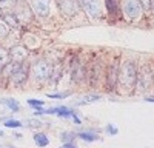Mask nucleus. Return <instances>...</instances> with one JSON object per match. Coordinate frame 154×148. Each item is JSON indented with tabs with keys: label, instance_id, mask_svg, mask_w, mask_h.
I'll return each instance as SVG.
<instances>
[{
	"label": "nucleus",
	"instance_id": "obj_1",
	"mask_svg": "<svg viewBox=\"0 0 154 148\" xmlns=\"http://www.w3.org/2000/svg\"><path fill=\"white\" fill-rule=\"evenodd\" d=\"M137 72L139 66L137 62L134 60H126L119 66V82L123 88H134L137 82Z\"/></svg>",
	"mask_w": 154,
	"mask_h": 148
},
{
	"label": "nucleus",
	"instance_id": "obj_2",
	"mask_svg": "<svg viewBox=\"0 0 154 148\" xmlns=\"http://www.w3.org/2000/svg\"><path fill=\"white\" fill-rule=\"evenodd\" d=\"M51 72H53V65L49 63L48 60L40 59V60H35L34 63L29 68V74L32 76L34 80L37 82H46L51 79Z\"/></svg>",
	"mask_w": 154,
	"mask_h": 148
},
{
	"label": "nucleus",
	"instance_id": "obj_3",
	"mask_svg": "<svg viewBox=\"0 0 154 148\" xmlns=\"http://www.w3.org/2000/svg\"><path fill=\"white\" fill-rule=\"evenodd\" d=\"M88 63L85 60H80L79 57H74L71 60V80L75 83H83L88 80Z\"/></svg>",
	"mask_w": 154,
	"mask_h": 148
},
{
	"label": "nucleus",
	"instance_id": "obj_4",
	"mask_svg": "<svg viewBox=\"0 0 154 148\" xmlns=\"http://www.w3.org/2000/svg\"><path fill=\"white\" fill-rule=\"evenodd\" d=\"M119 60L116 59L112 60L111 63H108V66L105 68V74H103V77H105V86H106V90L109 91H114L116 90V86H117V82H119Z\"/></svg>",
	"mask_w": 154,
	"mask_h": 148
},
{
	"label": "nucleus",
	"instance_id": "obj_5",
	"mask_svg": "<svg viewBox=\"0 0 154 148\" xmlns=\"http://www.w3.org/2000/svg\"><path fill=\"white\" fill-rule=\"evenodd\" d=\"M29 68L31 65H28L26 62H22V63H14V69H12V74L9 76V82L16 86L23 85L28 80L29 76Z\"/></svg>",
	"mask_w": 154,
	"mask_h": 148
},
{
	"label": "nucleus",
	"instance_id": "obj_6",
	"mask_svg": "<svg viewBox=\"0 0 154 148\" xmlns=\"http://www.w3.org/2000/svg\"><path fill=\"white\" fill-rule=\"evenodd\" d=\"M122 12L128 20H139L143 8L139 0H122Z\"/></svg>",
	"mask_w": 154,
	"mask_h": 148
},
{
	"label": "nucleus",
	"instance_id": "obj_7",
	"mask_svg": "<svg viewBox=\"0 0 154 148\" xmlns=\"http://www.w3.org/2000/svg\"><path fill=\"white\" fill-rule=\"evenodd\" d=\"M152 80H154V72H152L151 66L145 63L137 72L136 86H139V91H145L146 88H149V86L152 85Z\"/></svg>",
	"mask_w": 154,
	"mask_h": 148
},
{
	"label": "nucleus",
	"instance_id": "obj_8",
	"mask_svg": "<svg viewBox=\"0 0 154 148\" xmlns=\"http://www.w3.org/2000/svg\"><path fill=\"white\" fill-rule=\"evenodd\" d=\"M51 3L53 0H29V8L32 9L34 16L45 19L51 14Z\"/></svg>",
	"mask_w": 154,
	"mask_h": 148
},
{
	"label": "nucleus",
	"instance_id": "obj_9",
	"mask_svg": "<svg viewBox=\"0 0 154 148\" xmlns=\"http://www.w3.org/2000/svg\"><path fill=\"white\" fill-rule=\"evenodd\" d=\"M80 8L91 19H99L102 16V3H100V0H80Z\"/></svg>",
	"mask_w": 154,
	"mask_h": 148
},
{
	"label": "nucleus",
	"instance_id": "obj_10",
	"mask_svg": "<svg viewBox=\"0 0 154 148\" xmlns=\"http://www.w3.org/2000/svg\"><path fill=\"white\" fill-rule=\"evenodd\" d=\"M100 66H102L100 60H94V63L89 66V69H88V83H89L91 88H96V86L99 85L100 76H103V74H105V69H102Z\"/></svg>",
	"mask_w": 154,
	"mask_h": 148
},
{
	"label": "nucleus",
	"instance_id": "obj_11",
	"mask_svg": "<svg viewBox=\"0 0 154 148\" xmlns=\"http://www.w3.org/2000/svg\"><path fill=\"white\" fill-rule=\"evenodd\" d=\"M9 57H11V62L22 63V62H25V59L28 57V48L25 45H17L14 48H11L9 49Z\"/></svg>",
	"mask_w": 154,
	"mask_h": 148
},
{
	"label": "nucleus",
	"instance_id": "obj_12",
	"mask_svg": "<svg viewBox=\"0 0 154 148\" xmlns=\"http://www.w3.org/2000/svg\"><path fill=\"white\" fill-rule=\"evenodd\" d=\"M122 0H103V3L106 6V12L109 19H117L122 12V5H120Z\"/></svg>",
	"mask_w": 154,
	"mask_h": 148
},
{
	"label": "nucleus",
	"instance_id": "obj_13",
	"mask_svg": "<svg viewBox=\"0 0 154 148\" xmlns=\"http://www.w3.org/2000/svg\"><path fill=\"white\" fill-rule=\"evenodd\" d=\"M74 113H75L74 109H71L68 106H63V105L62 106H54V108H48L45 111V114H57L59 117H65V119L71 117Z\"/></svg>",
	"mask_w": 154,
	"mask_h": 148
},
{
	"label": "nucleus",
	"instance_id": "obj_14",
	"mask_svg": "<svg viewBox=\"0 0 154 148\" xmlns=\"http://www.w3.org/2000/svg\"><path fill=\"white\" fill-rule=\"evenodd\" d=\"M2 20L9 26V29H17L20 26V22L17 19V16L14 14L12 11H8V12H3V16H2Z\"/></svg>",
	"mask_w": 154,
	"mask_h": 148
},
{
	"label": "nucleus",
	"instance_id": "obj_15",
	"mask_svg": "<svg viewBox=\"0 0 154 148\" xmlns=\"http://www.w3.org/2000/svg\"><path fill=\"white\" fill-rule=\"evenodd\" d=\"M0 103L5 105L9 111H12V113H19V109H20V103L16 100V99H12V97H3V99H0Z\"/></svg>",
	"mask_w": 154,
	"mask_h": 148
},
{
	"label": "nucleus",
	"instance_id": "obj_16",
	"mask_svg": "<svg viewBox=\"0 0 154 148\" xmlns=\"http://www.w3.org/2000/svg\"><path fill=\"white\" fill-rule=\"evenodd\" d=\"M82 140L85 142H94V140H99V133L94 131V130H86V131H82L77 134Z\"/></svg>",
	"mask_w": 154,
	"mask_h": 148
},
{
	"label": "nucleus",
	"instance_id": "obj_17",
	"mask_svg": "<svg viewBox=\"0 0 154 148\" xmlns=\"http://www.w3.org/2000/svg\"><path fill=\"white\" fill-rule=\"evenodd\" d=\"M63 65L62 63H57V65H54L53 66V72H51V82L53 83H59V80L62 79V76H63Z\"/></svg>",
	"mask_w": 154,
	"mask_h": 148
},
{
	"label": "nucleus",
	"instance_id": "obj_18",
	"mask_svg": "<svg viewBox=\"0 0 154 148\" xmlns=\"http://www.w3.org/2000/svg\"><path fill=\"white\" fill-rule=\"evenodd\" d=\"M34 142L40 148H45L46 145H49V139H48V136L45 133H35L34 134Z\"/></svg>",
	"mask_w": 154,
	"mask_h": 148
},
{
	"label": "nucleus",
	"instance_id": "obj_19",
	"mask_svg": "<svg viewBox=\"0 0 154 148\" xmlns=\"http://www.w3.org/2000/svg\"><path fill=\"white\" fill-rule=\"evenodd\" d=\"M8 62H11V57H9V51L6 48L0 46V68H3Z\"/></svg>",
	"mask_w": 154,
	"mask_h": 148
},
{
	"label": "nucleus",
	"instance_id": "obj_20",
	"mask_svg": "<svg viewBox=\"0 0 154 148\" xmlns=\"http://www.w3.org/2000/svg\"><path fill=\"white\" fill-rule=\"evenodd\" d=\"M100 99H102L100 94H88V96L83 97V100H79L75 105H86V103H91V102H97Z\"/></svg>",
	"mask_w": 154,
	"mask_h": 148
},
{
	"label": "nucleus",
	"instance_id": "obj_21",
	"mask_svg": "<svg viewBox=\"0 0 154 148\" xmlns=\"http://www.w3.org/2000/svg\"><path fill=\"white\" fill-rule=\"evenodd\" d=\"M9 26H8V25L2 20V19H0V40H2V39H6V37L9 35Z\"/></svg>",
	"mask_w": 154,
	"mask_h": 148
},
{
	"label": "nucleus",
	"instance_id": "obj_22",
	"mask_svg": "<svg viewBox=\"0 0 154 148\" xmlns=\"http://www.w3.org/2000/svg\"><path fill=\"white\" fill-rule=\"evenodd\" d=\"M75 133H71V131H65V133H62L60 134V139L63 140V143L65 142H74V139H75Z\"/></svg>",
	"mask_w": 154,
	"mask_h": 148
},
{
	"label": "nucleus",
	"instance_id": "obj_23",
	"mask_svg": "<svg viewBox=\"0 0 154 148\" xmlns=\"http://www.w3.org/2000/svg\"><path fill=\"white\" fill-rule=\"evenodd\" d=\"M3 125L6 128H22V122H19L16 119H8V120H5Z\"/></svg>",
	"mask_w": 154,
	"mask_h": 148
},
{
	"label": "nucleus",
	"instance_id": "obj_24",
	"mask_svg": "<svg viewBox=\"0 0 154 148\" xmlns=\"http://www.w3.org/2000/svg\"><path fill=\"white\" fill-rule=\"evenodd\" d=\"M14 5H16V0H0V8L2 9L14 8Z\"/></svg>",
	"mask_w": 154,
	"mask_h": 148
},
{
	"label": "nucleus",
	"instance_id": "obj_25",
	"mask_svg": "<svg viewBox=\"0 0 154 148\" xmlns=\"http://www.w3.org/2000/svg\"><path fill=\"white\" fill-rule=\"evenodd\" d=\"M71 96V91H63V93H56V94H48L49 99H66Z\"/></svg>",
	"mask_w": 154,
	"mask_h": 148
},
{
	"label": "nucleus",
	"instance_id": "obj_26",
	"mask_svg": "<svg viewBox=\"0 0 154 148\" xmlns=\"http://www.w3.org/2000/svg\"><path fill=\"white\" fill-rule=\"evenodd\" d=\"M105 131L109 134V136H116V134H117L119 133V130H117V127H114L112 125V123H108V125L105 127Z\"/></svg>",
	"mask_w": 154,
	"mask_h": 148
},
{
	"label": "nucleus",
	"instance_id": "obj_27",
	"mask_svg": "<svg viewBox=\"0 0 154 148\" xmlns=\"http://www.w3.org/2000/svg\"><path fill=\"white\" fill-rule=\"evenodd\" d=\"M28 105L37 108V106H43V100H38V99H28Z\"/></svg>",
	"mask_w": 154,
	"mask_h": 148
},
{
	"label": "nucleus",
	"instance_id": "obj_28",
	"mask_svg": "<svg viewBox=\"0 0 154 148\" xmlns=\"http://www.w3.org/2000/svg\"><path fill=\"white\" fill-rule=\"evenodd\" d=\"M140 5H142L143 9H149L151 8V0H139Z\"/></svg>",
	"mask_w": 154,
	"mask_h": 148
},
{
	"label": "nucleus",
	"instance_id": "obj_29",
	"mask_svg": "<svg viewBox=\"0 0 154 148\" xmlns=\"http://www.w3.org/2000/svg\"><path fill=\"white\" fill-rule=\"evenodd\" d=\"M62 148H79V146H77L74 142H65L62 145Z\"/></svg>",
	"mask_w": 154,
	"mask_h": 148
},
{
	"label": "nucleus",
	"instance_id": "obj_30",
	"mask_svg": "<svg viewBox=\"0 0 154 148\" xmlns=\"http://www.w3.org/2000/svg\"><path fill=\"white\" fill-rule=\"evenodd\" d=\"M71 119H72V120H74V122L77 123V125H82V120H80L79 117H77V114H75V113H74V114L71 116Z\"/></svg>",
	"mask_w": 154,
	"mask_h": 148
},
{
	"label": "nucleus",
	"instance_id": "obj_31",
	"mask_svg": "<svg viewBox=\"0 0 154 148\" xmlns=\"http://www.w3.org/2000/svg\"><path fill=\"white\" fill-rule=\"evenodd\" d=\"M143 100H145V102H151V103H154V96H145Z\"/></svg>",
	"mask_w": 154,
	"mask_h": 148
},
{
	"label": "nucleus",
	"instance_id": "obj_32",
	"mask_svg": "<svg viewBox=\"0 0 154 148\" xmlns=\"http://www.w3.org/2000/svg\"><path fill=\"white\" fill-rule=\"evenodd\" d=\"M152 12H154V0H151V8H149Z\"/></svg>",
	"mask_w": 154,
	"mask_h": 148
},
{
	"label": "nucleus",
	"instance_id": "obj_33",
	"mask_svg": "<svg viewBox=\"0 0 154 148\" xmlns=\"http://www.w3.org/2000/svg\"><path fill=\"white\" fill-rule=\"evenodd\" d=\"M2 16H3V9L0 8V19H2Z\"/></svg>",
	"mask_w": 154,
	"mask_h": 148
},
{
	"label": "nucleus",
	"instance_id": "obj_34",
	"mask_svg": "<svg viewBox=\"0 0 154 148\" xmlns=\"http://www.w3.org/2000/svg\"><path fill=\"white\" fill-rule=\"evenodd\" d=\"M0 72H2V68H0Z\"/></svg>",
	"mask_w": 154,
	"mask_h": 148
}]
</instances>
